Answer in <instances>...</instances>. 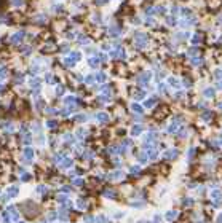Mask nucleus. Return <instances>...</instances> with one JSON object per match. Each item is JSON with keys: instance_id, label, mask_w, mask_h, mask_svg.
Masks as SVG:
<instances>
[{"instance_id": "obj_30", "label": "nucleus", "mask_w": 222, "mask_h": 223, "mask_svg": "<svg viewBox=\"0 0 222 223\" xmlns=\"http://www.w3.org/2000/svg\"><path fill=\"white\" fill-rule=\"evenodd\" d=\"M139 172H141V167H139V166H133L131 171H129V174H131V175H138Z\"/></svg>"}, {"instance_id": "obj_11", "label": "nucleus", "mask_w": 222, "mask_h": 223, "mask_svg": "<svg viewBox=\"0 0 222 223\" xmlns=\"http://www.w3.org/2000/svg\"><path fill=\"white\" fill-rule=\"evenodd\" d=\"M157 156H158V150H155V147H153V148H150V150L147 151V158H149L150 161L157 159Z\"/></svg>"}, {"instance_id": "obj_34", "label": "nucleus", "mask_w": 222, "mask_h": 223, "mask_svg": "<svg viewBox=\"0 0 222 223\" xmlns=\"http://www.w3.org/2000/svg\"><path fill=\"white\" fill-rule=\"evenodd\" d=\"M182 204H184L185 207H187V206H192V204H193V199H192V198H184Z\"/></svg>"}, {"instance_id": "obj_49", "label": "nucleus", "mask_w": 222, "mask_h": 223, "mask_svg": "<svg viewBox=\"0 0 222 223\" xmlns=\"http://www.w3.org/2000/svg\"><path fill=\"white\" fill-rule=\"evenodd\" d=\"M192 64H193V65H198V64H201V61H200V59H193V61H192Z\"/></svg>"}, {"instance_id": "obj_45", "label": "nucleus", "mask_w": 222, "mask_h": 223, "mask_svg": "<svg viewBox=\"0 0 222 223\" xmlns=\"http://www.w3.org/2000/svg\"><path fill=\"white\" fill-rule=\"evenodd\" d=\"M46 113H48V115H54V113H56V110H54V108H51V107H48V108H46Z\"/></svg>"}, {"instance_id": "obj_40", "label": "nucleus", "mask_w": 222, "mask_h": 223, "mask_svg": "<svg viewBox=\"0 0 222 223\" xmlns=\"http://www.w3.org/2000/svg\"><path fill=\"white\" fill-rule=\"evenodd\" d=\"M37 144L43 145V144H45V137H43V136H38V137H37Z\"/></svg>"}, {"instance_id": "obj_27", "label": "nucleus", "mask_w": 222, "mask_h": 223, "mask_svg": "<svg viewBox=\"0 0 222 223\" xmlns=\"http://www.w3.org/2000/svg\"><path fill=\"white\" fill-rule=\"evenodd\" d=\"M56 126H58V123H56L54 120H48V121H46V127H48V129H54Z\"/></svg>"}, {"instance_id": "obj_15", "label": "nucleus", "mask_w": 222, "mask_h": 223, "mask_svg": "<svg viewBox=\"0 0 222 223\" xmlns=\"http://www.w3.org/2000/svg\"><path fill=\"white\" fill-rule=\"evenodd\" d=\"M168 83H170V85L173 86V88H179V86H180L179 80H177L176 77H170V78H168Z\"/></svg>"}, {"instance_id": "obj_25", "label": "nucleus", "mask_w": 222, "mask_h": 223, "mask_svg": "<svg viewBox=\"0 0 222 223\" xmlns=\"http://www.w3.org/2000/svg\"><path fill=\"white\" fill-rule=\"evenodd\" d=\"M106 78H107V77H106V73H104V72H99V73L96 75V80H97L99 83H104V81H106Z\"/></svg>"}, {"instance_id": "obj_53", "label": "nucleus", "mask_w": 222, "mask_h": 223, "mask_svg": "<svg viewBox=\"0 0 222 223\" xmlns=\"http://www.w3.org/2000/svg\"><path fill=\"white\" fill-rule=\"evenodd\" d=\"M16 223H24V222H22V220H19V222H16Z\"/></svg>"}, {"instance_id": "obj_12", "label": "nucleus", "mask_w": 222, "mask_h": 223, "mask_svg": "<svg viewBox=\"0 0 222 223\" xmlns=\"http://www.w3.org/2000/svg\"><path fill=\"white\" fill-rule=\"evenodd\" d=\"M96 118H97V121H99V123H107V121H109V115H107V113H104V112L97 113V115H96Z\"/></svg>"}, {"instance_id": "obj_35", "label": "nucleus", "mask_w": 222, "mask_h": 223, "mask_svg": "<svg viewBox=\"0 0 222 223\" xmlns=\"http://www.w3.org/2000/svg\"><path fill=\"white\" fill-rule=\"evenodd\" d=\"M104 196H106V198H112V199H114V198H115V191H110V190H106V191H104Z\"/></svg>"}, {"instance_id": "obj_28", "label": "nucleus", "mask_w": 222, "mask_h": 223, "mask_svg": "<svg viewBox=\"0 0 222 223\" xmlns=\"http://www.w3.org/2000/svg\"><path fill=\"white\" fill-rule=\"evenodd\" d=\"M3 129H5V132H13L14 126H13L11 123H5V124H3Z\"/></svg>"}, {"instance_id": "obj_22", "label": "nucleus", "mask_w": 222, "mask_h": 223, "mask_svg": "<svg viewBox=\"0 0 222 223\" xmlns=\"http://www.w3.org/2000/svg\"><path fill=\"white\" fill-rule=\"evenodd\" d=\"M195 151H197V148H195V147H190V148H189V150H187V159H189V161H190V159L193 158Z\"/></svg>"}, {"instance_id": "obj_7", "label": "nucleus", "mask_w": 222, "mask_h": 223, "mask_svg": "<svg viewBox=\"0 0 222 223\" xmlns=\"http://www.w3.org/2000/svg\"><path fill=\"white\" fill-rule=\"evenodd\" d=\"M24 38V32H16L13 37H10V41L11 43H18V41H21Z\"/></svg>"}, {"instance_id": "obj_24", "label": "nucleus", "mask_w": 222, "mask_h": 223, "mask_svg": "<svg viewBox=\"0 0 222 223\" xmlns=\"http://www.w3.org/2000/svg\"><path fill=\"white\" fill-rule=\"evenodd\" d=\"M96 223H110V220H109L106 215H99L96 218Z\"/></svg>"}, {"instance_id": "obj_42", "label": "nucleus", "mask_w": 222, "mask_h": 223, "mask_svg": "<svg viewBox=\"0 0 222 223\" xmlns=\"http://www.w3.org/2000/svg\"><path fill=\"white\" fill-rule=\"evenodd\" d=\"M93 222H94V217H93V215L85 217V223H93Z\"/></svg>"}, {"instance_id": "obj_54", "label": "nucleus", "mask_w": 222, "mask_h": 223, "mask_svg": "<svg viewBox=\"0 0 222 223\" xmlns=\"http://www.w3.org/2000/svg\"><path fill=\"white\" fill-rule=\"evenodd\" d=\"M198 223H205V222H198Z\"/></svg>"}, {"instance_id": "obj_36", "label": "nucleus", "mask_w": 222, "mask_h": 223, "mask_svg": "<svg viewBox=\"0 0 222 223\" xmlns=\"http://www.w3.org/2000/svg\"><path fill=\"white\" fill-rule=\"evenodd\" d=\"M67 198H69L67 195H58V201H59V203H63V204L67 201Z\"/></svg>"}, {"instance_id": "obj_29", "label": "nucleus", "mask_w": 222, "mask_h": 223, "mask_svg": "<svg viewBox=\"0 0 222 223\" xmlns=\"http://www.w3.org/2000/svg\"><path fill=\"white\" fill-rule=\"evenodd\" d=\"M72 183L75 186H82V185H83V178H82V177H77V178H74V180H72Z\"/></svg>"}, {"instance_id": "obj_8", "label": "nucleus", "mask_w": 222, "mask_h": 223, "mask_svg": "<svg viewBox=\"0 0 222 223\" xmlns=\"http://www.w3.org/2000/svg\"><path fill=\"white\" fill-rule=\"evenodd\" d=\"M141 134H142V126H141V124H134L133 129H131V136L136 137V136H141Z\"/></svg>"}, {"instance_id": "obj_23", "label": "nucleus", "mask_w": 222, "mask_h": 223, "mask_svg": "<svg viewBox=\"0 0 222 223\" xmlns=\"http://www.w3.org/2000/svg\"><path fill=\"white\" fill-rule=\"evenodd\" d=\"M77 102V99L74 96H67V97H64V104L66 105H69V104H75Z\"/></svg>"}, {"instance_id": "obj_5", "label": "nucleus", "mask_w": 222, "mask_h": 223, "mask_svg": "<svg viewBox=\"0 0 222 223\" xmlns=\"http://www.w3.org/2000/svg\"><path fill=\"white\" fill-rule=\"evenodd\" d=\"M123 177H125V172H123L122 169H117V171L109 174V178H110V180H122Z\"/></svg>"}, {"instance_id": "obj_50", "label": "nucleus", "mask_w": 222, "mask_h": 223, "mask_svg": "<svg viewBox=\"0 0 222 223\" xmlns=\"http://www.w3.org/2000/svg\"><path fill=\"white\" fill-rule=\"evenodd\" d=\"M106 2H107V0H96V3H97V5H104Z\"/></svg>"}, {"instance_id": "obj_3", "label": "nucleus", "mask_w": 222, "mask_h": 223, "mask_svg": "<svg viewBox=\"0 0 222 223\" xmlns=\"http://www.w3.org/2000/svg\"><path fill=\"white\" fill-rule=\"evenodd\" d=\"M150 78H152V73L150 72H144L142 75H139V78H138V81H139V85H142V86H146L147 83L150 81Z\"/></svg>"}, {"instance_id": "obj_37", "label": "nucleus", "mask_w": 222, "mask_h": 223, "mask_svg": "<svg viewBox=\"0 0 222 223\" xmlns=\"http://www.w3.org/2000/svg\"><path fill=\"white\" fill-rule=\"evenodd\" d=\"M93 156H94L93 151H85V153H83V158L85 159H93Z\"/></svg>"}, {"instance_id": "obj_4", "label": "nucleus", "mask_w": 222, "mask_h": 223, "mask_svg": "<svg viewBox=\"0 0 222 223\" xmlns=\"http://www.w3.org/2000/svg\"><path fill=\"white\" fill-rule=\"evenodd\" d=\"M177 217H179V212H177L176 209H171L165 214V220H166V222H174Z\"/></svg>"}, {"instance_id": "obj_39", "label": "nucleus", "mask_w": 222, "mask_h": 223, "mask_svg": "<svg viewBox=\"0 0 222 223\" xmlns=\"http://www.w3.org/2000/svg\"><path fill=\"white\" fill-rule=\"evenodd\" d=\"M214 77H216L217 80H221V78H222V70H221V69L214 70Z\"/></svg>"}, {"instance_id": "obj_32", "label": "nucleus", "mask_w": 222, "mask_h": 223, "mask_svg": "<svg viewBox=\"0 0 222 223\" xmlns=\"http://www.w3.org/2000/svg\"><path fill=\"white\" fill-rule=\"evenodd\" d=\"M75 134H77V137H80V139H83V137H85V136H86V134H88V132H86V131H85V129H78V131H77V132H75Z\"/></svg>"}, {"instance_id": "obj_41", "label": "nucleus", "mask_w": 222, "mask_h": 223, "mask_svg": "<svg viewBox=\"0 0 222 223\" xmlns=\"http://www.w3.org/2000/svg\"><path fill=\"white\" fill-rule=\"evenodd\" d=\"M133 207H134V209H142V206H144V203H133L131 204Z\"/></svg>"}, {"instance_id": "obj_13", "label": "nucleus", "mask_w": 222, "mask_h": 223, "mask_svg": "<svg viewBox=\"0 0 222 223\" xmlns=\"http://www.w3.org/2000/svg\"><path fill=\"white\" fill-rule=\"evenodd\" d=\"M211 198L216 199V201H221V199H222V191H221V190H217V188L212 190V191H211Z\"/></svg>"}, {"instance_id": "obj_21", "label": "nucleus", "mask_w": 222, "mask_h": 223, "mask_svg": "<svg viewBox=\"0 0 222 223\" xmlns=\"http://www.w3.org/2000/svg\"><path fill=\"white\" fill-rule=\"evenodd\" d=\"M203 96H205V97H212V96H214V89H212V88H206L205 91H203Z\"/></svg>"}, {"instance_id": "obj_52", "label": "nucleus", "mask_w": 222, "mask_h": 223, "mask_svg": "<svg viewBox=\"0 0 222 223\" xmlns=\"http://www.w3.org/2000/svg\"><path fill=\"white\" fill-rule=\"evenodd\" d=\"M219 108H221V110H222V102H221V104H219Z\"/></svg>"}, {"instance_id": "obj_2", "label": "nucleus", "mask_w": 222, "mask_h": 223, "mask_svg": "<svg viewBox=\"0 0 222 223\" xmlns=\"http://www.w3.org/2000/svg\"><path fill=\"white\" fill-rule=\"evenodd\" d=\"M22 156H24V163H31L32 158H34V150L31 147H26L22 150Z\"/></svg>"}, {"instance_id": "obj_19", "label": "nucleus", "mask_w": 222, "mask_h": 223, "mask_svg": "<svg viewBox=\"0 0 222 223\" xmlns=\"http://www.w3.org/2000/svg\"><path fill=\"white\" fill-rule=\"evenodd\" d=\"M35 191L40 193V195H45V193L48 191V188H46L45 185H37V186H35Z\"/></svg>"}, {"instance_id": "obj_44", "label": "nucleus", "mask_w": 222, "mask_h": 223, "mask_svg": "<svg viewBox=\"0 0 222 223\" xmlns=\"http://www.w3.org/2000/svg\"><path fill=\"white\" fill-rule=\"evenodd\" d=\"M201 118H203V120H205V121H209V118H211V112H206V113L203 115V117H201Z\"/></svg>"}, {"instance_id": "obj_1", "label": "nucleus", "mask_w": 222, "mask_h": 223, "mask_svg": "<svg viewBox=\"0 0 222 223\" xmlns=\"http://www.w3.org/2000/svg\"><path fill=\"white\" fill-rule=\"evenodd\" d=\"M177 155H179V151H177L176 148H170V150H165L161 156H163L165 159H176Z\"/></svg>"}, {"instance_id": "obj_47", "label": "nucleus", "mask_w": 222, "mask_h": 223, "mask_svg": "<svg viewBox=\"0 0 222 223\" xmlns=\"http://www.w3.org/2000/svg\"><path fill=\"white\" fill-rule=\"evenodd\" d=\"M93 80H94V77H93V75H88L86 78H85V81H86V83H93Z\"/></svg>"}, {"instance_id": "obj_10", "label": "nucleus", "mask_w": 222, "mask_h": 223, "mask_svg": "<svg viewBox=\"0 0 222 223\" xmlns=\"http://www.w3.org/2000/svg\"><path fill=\"white\" fill-rule=\"evenodd\" d=\"M74 166V159H70V158H64V161L59 164V167L61 169H66V167H72Z\"/></svg>"}, {"instance_id": "obj_14", "label": "nucleus", "mask_w": 222, "mask_h": 223, "mask_svg": "<svg viewBox=\"0 0 222 223\" xmlns=\"http://www.w3.org/2000/svg\"><path fill=\"white\" fill-rule=\"evenodd\" d=\"M136 159H138L141 164H144V163L149 161V158H147V153H138V156H136Z\"/></svg>"}, {"instance_id": "obj_31", "label": "nucleus", "mask_w": 222, "mask_h": 223, "mask_svg": "<svg viewBox=\"0 0 222 223\" xmlns=\"http://www.w3.org/2000/svg\"><path fill=\"white\" fill-rule=\"evenodd\" d=\"M21 180L22 182H27V180H31V174H27V172H21Z\"/></svg>"}, {"instance_id": "obj_48", "label": "nucleus", "mask_w": 222, "mask_h": 223, "mask_svg": "<svg viewBox=\"0 0 222 223\" xmlns=\"http://www.w3.org/2000/svg\"><path fill=\"white\" fill-rule=\"evenodd\" d=\"M200 40H201V38L198 37V34H197V37H193V38H192V43H198Z\"/></svg>"}, {"instance_id": "obj_9", "label": "nucleus", "mask_w": 222, "mask_h": 223, "mask_svg": "<svg viewBox=\"0 0 222 223\" xmlns=\"http://www.w3.org/2000/svg\"><path fill=\"white\" fill-rule=\"evenodd\" d=\"M75 204H77V209H80V210H85V209H86V206H88V203L85 201V199H82V198L77 199Z\"/></svg>"}, {"instance_id": "obj_51", "label": "nucleus", "mask_w": 222, "mask_h": 223, "mask_svg": "<svg viewBox=\"0 0 222 223\" xmlns=\"http://www.w3.org/2000/svg\"><path fill=\"white\" fill-rule=\"evenodd\" d=\"M217 223H222V212L217 215Z\"/></svg>"}, {"instance_id": "obj_55", "label": "nucleus", "mask_w": 222, "mask_h": 223, "mask_svg": "<svg viewBox=\"0 0 222 223\" xmlns=\"http://www.w3.org/2000/svg\"><path fill=\"white\" fill-rule=\"evenodd\" d=\"M42 223H46V222H42Z\"/></svg>"}, {"instance_id": "obj_26", "label": "nucleus", "mask_w": 222, "mask_h": 223, "mask_svg": "<svg viewBox=\"0 0 222 223\" xmlns=\"http://www.w3.org/2000/svg\"><path fill=\"white\" fill-rule=\"evenodd\" d=\"M74 120L78 121V123H83V121H86V120H88V118H86V115L82 113V115H77V117H74Z\"/></svg>"}, {"instance_id": "obj_6", "label": "nucleus", "mask_w": 222, "mask_h": 223, "mask_svg": "<svg viewBox=\"0 0 222 223\" xmlns=\"http://www.w3.org/2000/svg\"><path fill=\"white\" fill-rule=\"evenodd\" d=\"M7 195L10 196V198H16L18 195H19V186L18 185H11L7 188Z\"/></svg>"}, {"instance_id": "obj_18", "label": "nucleus", "mask_w": 222, "mask_h": 223, "mask_svg": "<svg viewBox=\"0 0 222 223\" xmlns=\"http://www.w3.org/2000/svg\"><path fill=\"white\" fill-rule=\"evenodd\" d=\"M32 142V137H31V134H24L22 136V144L26 145V147H29V144Z\"/></svg>"}, {"instance_id": "obj_43", "label": "nucleus", "mask_w": 222, "mask_h": 223, "mask_svg": "<svg viewBox=\"0 0 222 223\" xmlns=\"http://www.w3.org/2000/svg\"><path fill=\"white\" fill-rule=\"evenodd\" d=\"M64 91H66V89H64V86H61V85L56 88V93H58V94H64Z\"/></svg>"}, {"instance_id": "obj_20", "label": "nucleus", "mask_w": 222, "mask_h": 223, "mask_svg": "<svg viewBox=\"0 0 222 223\" xmlns=\"http://www.w3.org/2000/svg\"><path fill=\"white\" fill-rule=\"evenodd\" d=\"M177 127H179V126H177V123L174 121V123H171L170 126H168V132H171V134L177 132Z\"/></svg>"}, {"instance_id": "obj_46", "label": "nucleus", "mask_w": 222, "mask_h": 223, "mask_svg": "<svg viewBox=\"0 0 222 223\" xmlns=\"http://www.w3.org/2000/svg\"><path fill=\"white\" fill-rule=\"evenodd\" d=\"M48 218H50V222H53V220L56 218V214H54V212H50V214H48Z\"/></svg>"}, {"instance_id": "obj_33", "label": "nucleus", "mask_w": 222, "mask_h": 223, "mask_svg": "<svg viewBox=\"0 0 222 223\" xmlns=\"http://www.w3.org/2000/svg\"><path fill=\"white\" fill-rule=\"evenodd\" d=\"M144 96H146V93H144V91H138V93L134 94V99H136V100H141Z\"/></svg>"}, {"instance_id": "obj_38", "label": "nucleus", "mask_w": 222, "mask_h": 223, "mask_svg": "<svg viewBox=\"0 0 222 223\" xmlns=\"http://www.w3.org/2000/svg\"><path fill=\"white\" fill-rule=\"evenodd\" d=\"M88 64H90L91 67H96V65L99 64V61H97V59H93V58H91L90 61H88Z\"/></svg>"}, {"instance_id": "obj_16", "label": "nucleus", "mask_w": 222, "mask_h": 223, "mask_svg": "<svg viewBox=\"0 0 222 223\" xmlns=\"http://www.w3.org/2000/svg\"><path fill=\"white\" fill-rule=\"evenodd\" d=\"M131 110H133V112H136V113H139V115H141V113H142V112H144V108H142V107H141V105H139V104H131Z\"/></svg>"}, {"instance_id": "obj_17", "label": "nucleus", "mask_w": 222, "mask_h": 223, "mask_svg": "<svg viewBox=\"0 0 222 223\" xmlns=\"http://www.w3.org/2000/svg\"><path fill=\"white\" fill-rule=\"evenodd\" d=\"M155 102H157V99H155V97H150V99H147V100H146L144 107H146V108H152V107L155 105Z\"/></svg>"}]
</instances>
